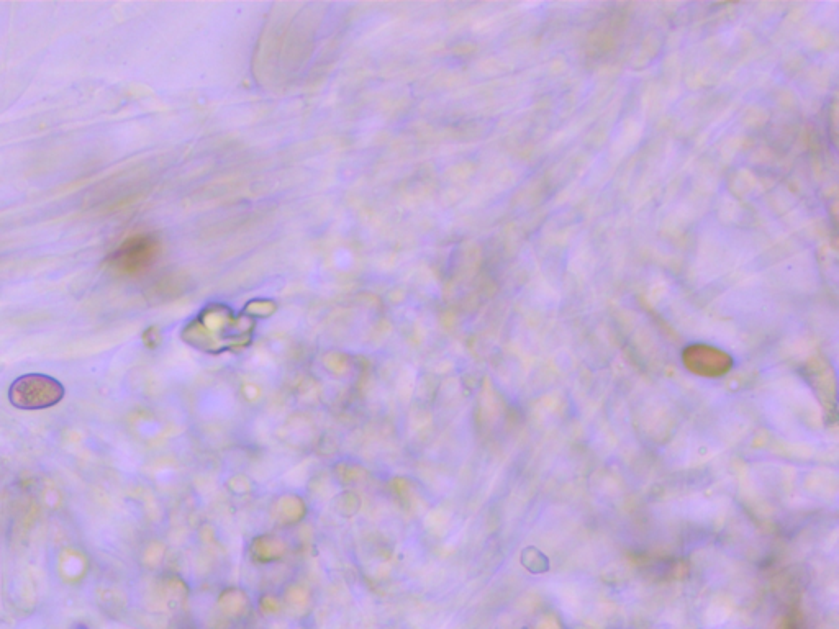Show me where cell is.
Masks as SVG:
<instances>
[{
  "label": "cell",
  "mask_w": 839,
  "mask_h": 629,
  "mask_svg": "<svg viewBox=\"0 0 839 629\" xmlns=\"http://www.w3.org/2000/svg\"><path fill=\"white\" fill-rule=\"evenodd\" d=\"M159 245L148 235H133L123 241L107 258V266L120 276H137L151 266L158 256Z\"/></svg>",
  "instance_id": "6da1fadb"
},
{
  "label": "cell",
  "mask_w": 839,
  "mask_h": 629,
  "mask_svg": "<svg viewBox=\"0 0 839 629\" xmlns=\"http://www.w3.org/2000/svg\"><path fill=\"white\" fill-rule=\"evenodd\" d=\"M61 392L63 389L55 379L45 376H27L15 382L12 387V400L43 405V403H55L61 397Z\"/></svg>",
  "instance_id": "7a4b0ae2"
}]
</instances>
